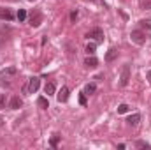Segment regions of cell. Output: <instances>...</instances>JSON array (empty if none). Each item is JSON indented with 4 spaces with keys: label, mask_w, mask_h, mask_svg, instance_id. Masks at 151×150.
Segmentation results:
<instances>
[{
    "label": "cell",
    "mask_w": 151,
    "mask_h": 150,
    "mask_svg": "<svg viewBox=\"0 0 151 150\" xmlns=\"http://www.w3.org/2000/svg\"><path fill=\"white\" fill-rule=\"evenodd\" d=\"M56 99H58V103H65L69 99V88L67 87H62V90L56 94Z\"/></svg>",
    "instance_id": "8"
},
{
    "label": "cell",
    "mask_w": 151,
    "mask_h": 150,
    "mask_svg": "<svg viewBox=\"0 0 151 150\" xmlns=\"http://www.w3.org/2000/svg\"><path fill=\"white\" fill-rule=\"evenodd\" d=\"M86 37L93 39V41L99 44V42H102V41H104V30H102V28H91V30L86 34Z\"/></svg>",
    "instance_id": "4"
},
{
    "label": "cell",
    "mask_w": 151,
    "mask_h": 150,
    "mask_svg": "<svg viewBox=\"0 0 151 150\" xmlns=\"http://www.w3.org/2000/svg\"><path fill=\"white\" fill-rule=\"evenodd\" d=\"M37 106L39 108H42V110H46V108H49V103H47L46 97H39L37 99Z\"/></svg>",
    "instance_id": "14"
},
{
    "label": "cell",
    "mask_w": 151,
    "mask_h": 150,
    "mask_svg": "<svg viewBox=\"0 0 151 150\" xmlns=\"http://www.w3.org/2000/svg\"><path fill=\"white\" fill-rule=\"evenodd\" d=\"M128 81H130V66H128V64H125V66L121 67L119 85H121V87H127V85H128Z\"/></svg>",
    "instance_id": "3"
},
{
    "label": "cell",
    "mask_w": 151,
    "mask_h": 150,
    "mask_svg": "<svg viewBox=\"0 0 151 150\" xmlns=\"http://www.w3.org/2000/svg\"><path fill=\"white\" fill-rule=\"evenodd\" d=\"M86 2H95V0H86Z\"/></svg>",
    "instance_id": "28"
},
{
    "label": "cell",
    "mask_w": 151,
    "mask_h": 150,
    "mask_svg": "<svg viewBox=\"0 0 151 150\" xmlns=\"http://www.w3.org/2000/svg\"><path fill=\"white\" fill-rule=\"evenodd\" d=\"M146 79H148V83L151 85V69L148 71V73H146Z\"/></svg>",
    "instance_id": "26"
},
{
    "label": "cell",
    "mask_w": 151,
    "mask_h": 150,
    "mask_svg": "<svg viewBox=\"0 0 151 150\" xmlns=\"http://www.w3.org/2000/svg\"><path fill=\"white\" fill-rule=\"evenodd\" d=\"M84 66H86V67H91V69H93V67H97V66H99V60H97L95 57H88V58L84 60Z\"/></svg>",
    "instance_id": "12"
},
{
    "label": "cell",
    "mask_w": 151,
    "mask_h": 150,
    "mask_svg": "<svg viewBox=\"0 0 151 150\" xmlns=\"http://www.w3.org/2000/svg\"><path fill=\"white\" fill-rule=\"evenodd\" d=\"M97 90V85L95 83H88L86 87H84V94H93Z\"/></svg>",
    "instance_id": "16"
},
{
    "label": "cell",
    "mask_w": 151,
    "mask_h": 150,
    "mask_svg": "<svg viewBox=\"0 0 151 150\" xmlns=\"http://www.w3.org/2000/svg\"><path fill=\"white\" fill-rule=\"evenodd\" d=\"M21 106H23V101H21L18 95L11 97V101H9V108H11V110H19Z\"/></svg>",
    "instance_id": "7"
},
{
    "label": "cell",
    "mask_w": 151,
    "mask_h": 150,
    "mask_svg": "<svg viewBox=\"0 0 151 150\" xmlns=\"http://www.w3.org/2000/svg\"><path fill=\"white\" fill-rule=\"evenodd\" d=\"M128 110H130L128 104H119V106H118V113H127Z\"/></svg>",
    "instance_id": "19"
},
{
    "label": "cell",
    "mask_w": 151,
    "mask_h": 150,
    "mask_svg": "<svg viewBox=\"0 0 151 150\" xmlns=\"http://www.w3.org/2000/svg\"><path fill=\"white\" fill-rule=\"evenodd\" d=\"M127 122H128L130 125H137V124L141 122V115H139V113H134V115H130V117L127 118Z\"/></svg>",
    "instance_id": "11"
},
{
    "label": "cell",
    "mask_w": 151,
    "mask_h": 150,
    "mask_svg": "<svg viewBox=\"0 0 151 150\" xmlns=\"http://www.w3.org/2000/svg\"><path fill=\"white\" fill-rule=\"evenodd\" d=\"M70 20H72V21L77 20V11H72V12H70Z\"/></svg>",
    "instance_id": "24"
},
{
    "label": "cell",
    "mask_w": 151,
    "mask_h": 150,
    "mask_svg": "<svg viewBox=\"0 0 151 150\" xmlns=\"http://www.w3.org/2000/svg\"><path fill=\"white\" fill-rule=\"evenodd\" d=\"M135 147L137 149H150V143H146V141H135Z\"/></svg>",
    "instance_id": "20"
},
{
    "label": "cell",
    "mask_w": 151,
    "mask_h": 150,
    "mask_svg": "<svg viewBox=\"0 0 151 150\" xmlns=\"http://www.w3.org/2000/svg\"><path fill=\"white\" fill-rule=\"evenodd\" d=\"M40 23H42V14H40V11H34L32 16H30V25H32V27H39Z\"/></svg>",
    "instance_id": "5"
},
{
    "label": "cell",
    "mask_w": 151,
    "mask_h": 150,
    "mask_svg": "<svg viewBox=\"0 0 151 150\" xmlns=\"http://www.w3.org/2000/svg\"><path fill=\"white\" fill-rule=\"evenodd\" d=\"M58 140H60V136H56V134H55V136L51 138V141H49V145H51V147H56V145H58Z\"/></svg>",
    "instance_id": "21"
},
{
    "label": "cell",
    "mask_w": 151,
    "mask_h": 150,
    "mask_svg": "<svg viewBox=\"0 0 151 150\" xmlns=\"http://www.w3.org/2000/svg\"><path fill=\"white\" fill-rule=\"evenodd\" d=\"M144 9H151V0H144Z\"/></svg>",
    "instance_id": "25"
},
{
    "label": "cell",
    "mask_w": 151,
    "mask_h": 150,
    "mask_svg": "<svg viewBox=\"0 0 151 150\" xmlns=\"http://www.w3.org/2000/svg\"><path fill=\"white\" fill-rule=\"evenodd\" d=\"M39 87H40V79L34 76V78H30L28 83L23 87V92H25V94H35L39 90Z\"/></svg>",
    "instance_id": "1"
},
{
    "label": "cell",
    "mask_w": 151,
    "mask_h": 150,
    "mask_svg": "<svg viewBox=\"0 0 151 150\" xmlns=\"http://www.w3.org/2000/svg\"><path fill=\"white\" fill-rule=\"evenodd\" d=\"M0 18H2V20L11 21V20H14V14H12L9 9H0Z\"/></svg>",
    "instance_id": "9"
},
{
    "label": "cell",
    "mask_w": 151,
    "mask_h": 150,
    "mask_svg": "<svg viewBox=\"0 0 151 150\" xmlns=\"http://www.w3.org/2000/svg\"><path fill=\"white\" fill-rule=\"evenodd\" d=\"M141 27H142L144 30L151 32V20H142V21H141Z\"/></svg>",
    "instance_id": "17"
},
{
    "label": "cell",
    "mask_w": 151,
    "mask_h": 150,
    "mask_svg": "<svg viewBox=\"0 0 151 150\" xmlns=\"http://www.w3.org/2000/svg\"><path fill=\"white\" fill-rule=\"evenodd\" d=\"M95 50H97V42H88V44H86V53H88V55H93Z\"/></svg>",
    "instance_id": "15"
},
{
    "label": "cell",
    "mask_w": 151,
    "mask_h": 150,
    "mask_svg": "<svg viewBox=\"0 0 151 150\" xmlns=\"http://www.w3.org/2000/svg\"><path fill=\"white\" fill-rule=\"evenodd\" d=\"M146 39H148V34H146L144 30H132V32H130V41L135 42V44H139V46L144 44Z\"/></svg>",
    "instance_id": "2"
},
{
    "label": "cell",
    "mask_w": 151,
    "mask_h": 150,
    "mask_svg": "<svg viewBox=\"0 0 151 150\" xmlns=\"http://www.w3.org/2000/svg\"><path fill=\"white\" fill-rule=\"evenodd\" d=\"M2 125H4V118H0V127H2Z\"/></svg>",
    "instance_id": "27"
},
{
    "label": "cell",
    "mask_w": 151,
    "mask_h": 150,
    "mask_svg": "<svg viewBox=\"0 0 151 150\" xmlns=\"http://www.w3.org/2000/svg\"><path fill=\"white\" fill-rule=\"evenodd\" d=\"M116 57H118V51H116L114 48H111V50H109V51L106 53V62H113Z\"/></svg>",
    "instance_id": "13"
},
{
    "label": "cell",
    "mask_w": 151,
    "mask_h": 150,
    "mask_svg": "<svg viewBox=\"0 0 151 150\" xmlns=\"http://www.w3.org/2000/svg\"><path fill=\"white\" fill-rule=\"evenodd\" d=\"M44 92H46L47 95H53V94L56 92V87H55V83H53V81H47V83H46V87H44Z\"/></svg>",
    "instance_id": "10"
},
{
    "label": "cell",
    "mask_w": 151,
    "mask_h": 150,
    "mask_svg": "<svg viewBox=\"0 0 151 150\" xmlns=\"http://www.w3.org/2000/svg\"><path fill=\"white\" fill-rule=\"evenodd\" d=\"M4 108H5V95L0 94V110H4Z\"/></svg>",
    "instance_id": "22"
},
{
    "label": "cell",
    "mask_w": 151,
    "mask_h": 150,
    "mask_svg": "<svg viewBox=\"0 0 151 150\" xmlns=\"http://www.w3.org/2000/svg\"><path fill=\"white\" fill-rule=\"evenodd\" d=\"M79 103H81L83 106H86V97H84V92H83V94L79 95Z\"/></svg>",
    "instance_id": "23"
},
{
    "label": "cell",
    "mask_w": 151,
    "mask_h": 150,
    "mask_svg": "<svg viewBox=\"0 0 151 150\" xmlns=\"http://www.w3.org/2000/svg\"><path fill=\"white\" fill-rule=\"evenodd\" d=\"M16 18H18L19 21H25V20H27V11H25V9H19V11H18V16H16Z\"/></svg>",
    "instance_id": "18"
},
{
    "label": "cell",
    "mask_w": 151,
    "mask_h": 150,
    "mask_svg": "<svg viewBox=\"0 0 151 150\" xmlns=\"http://www.w3.org/2000/svg\"><path fill=\"white\" fill-rule=\"evenodd\" d=\"M28 2H34V0H28Z\"/></svg>",
    "instance_id": "29"
},
{
    "label": "cell",
    "mask_w": 151,
    "mask_h": 150,
    "mask_svg": "<svg viewBox=\"0 0 151 150\" xmlns=\"http://www.w3.org/2000/svg\"><path fill=\"white\" fill-rule=\"evenodd\" d=\"M16 73H18V69H16L14 66H11V67H5V69H2L0 76H2V78H5V79H9V78L16 76Z\"/></svg>",
    "instance_id": "6"
}]
</instances>
